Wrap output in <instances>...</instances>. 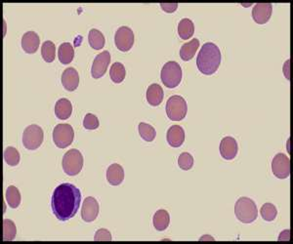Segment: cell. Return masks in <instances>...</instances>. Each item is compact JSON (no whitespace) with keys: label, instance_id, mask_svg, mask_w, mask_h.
<instances>
[{"label":"cell","instance_id":"obj_28","mask_svg":"<svg viewBox=\"0 0 293 244\" xmlns=\"http://www.w3.org/2000/svg\"><path fill=\"white\" fill-rule=\"evenodd\" d=\"M41 56L46 63H52L56 57V47L55 44L48 40L45 41L41 46Z\"/></svg>","mask_w":293,"mask_h":244},{"label":"cell","instance_id":"obj_26","mask_svg":"<svg viewBox=\"0 0 293 244\" xmlns=\"http://www.w3.org/2000/svg\"><path fill=\"white\" fill-rule=\"evenodd\" d=\"M126 76V71L124 65L121 63L116 62L115 64L111 66L110 69V77L115 83H121Z\"/></svg>","mask_w":293,"mask_h":244},{"label":"cell","instance_id":"obj_4","mask_svg":"<svg viewBox=\"0 0 293 244\" xmlns=\"http://www.w3.org/2000/svg\"><path fill=\"white\" fill-rule=\"evenodd\" d=\"M162 83L167 88L173 89L177 87L182 80V68L175 61L167 62L160 73Z\"/></svg>","mask_w":293,"mask_h":244},{"label":"cell","instance_id":"obj_20","mask_svg":"<svg viewBox=\"0 0 293 244\" xmlns=\"http://www.w3.org/2000/svg\"><path fill=\"white\" fill-rule=\"evenodd\" d=\"M72 113H73V106L68 99L63 98L57 101V103L55 104V116H57V118L66 120L72 116Z\"/></svg>","mask_w":293,"mask_h":244},{"label":"cell","instance_id":"obj_5","mask_svg":"<svg viewBox=\"0 0 293 244\" xmlns=\"http://www.w3.org/2000/svg\"><path fill=\"white\" fill-rule=\"evenodd\" d=\"M166 110V115L170 120L181 121L187 116L188 106L183 97L175 95L167 100Z\"/></svg>","mask_w":293,"mask_h":244},{"label":"cell","instance_id":"obj_21","mask_svg":"<svg viewBox=\"0 0 293 244\" xmlns=\"http://www.w3.org/2000/svg\"><path fill=\"white\" fill-rule=\"evenodd\" d=\"M200 47V41L199 39H193L188 43H185L182 45L180 49V57L183 61L188 62L193 58L196 53Z\"/></svg>","mask_w":293,"mask_h":244},{"label":"cell","instance_id":"obj_25","mask_svg":"<svg viewBox=\"0 0 293 244\" xmlns=\"http://www.w3.org/2000/svg\"><path fill=\"white\" fill-rule=\"evenodd\" d=\"M90 46L95 50L103 49L106 43V39L102 32L96 28H92L88 34Z\"/></svg>","mask_w":293,"mask_h":244},{"label":"cell","instance_id":"obj_23","mask_svg":"<svg viewBox=\"0 0 293 244\" xmlns=\"http://www.w3.org/2000/svg\"><path fill=\"white\" fill-rule=\"evenodd\" d=\"M59 61L63 64H71L75 57V49L71 43L64 42L62 43L58 50Z\"/></svg>","mask_w":293,"mask_h":244},{"label":"cell","instance_id":"obj_34","mask_svg":"<svg viewBox=\"0 0 293 244\" xmlns=\"http://www.w3.org/2000/svg\"><path fill=\"white\" fill-rule=\"evenodd\" d=\"M99 125H100L99 119L95 115L87 114L84 117V120H83L84 128L87 130H95L99 127Z\"/></svg>","mask_w":293,"mask_h":244},{"label":"cell","instance_id":"obj_12","mask_svg":"<svg viewBox=\"0 0 293 244\" xmlns=\"http://www.w3.org/2000/svg\"><path fill=\"white\" fill-rule=\"evenodd\" d=\"M99 210L100 207L98 201L92 196L86 197L83 201V205L81 209V218L86 223H91L98 217Z\"/></svg>","mask_w":293,"mask_h":244},{"label":"cell","instance_id":"obj_24","mask_svg":"<svg viewBox=\"0 0 293 244\" xmlns=\"http://www.w3.org/2000/svg\"><path fill=\"white\" fill-rule=\"evenodd\" d=\"M194 32V25L190 19H183L178 24V34L181 39L187 40L191 39Z\"/></svg>","mask_w":293,"mask_h":244},{"label":"cell","instance_id":"obj_35","mask_svg":"<svg viewBox=\"0 0 293 244\" xmlns=\"http://www.w3.org/2000/svg\"><path fill=\"white\" fill-rule=\"evenodd\" d=\"M112 238V234L111 232L106 230V229H100L96 231L95 236H94V240L95 241H111Z\"/></svg>","mask_w":293,"mask_h":244},{"label":"cell","instance_id":"obj_3","mask_svg":"<svg viewBox=\"0 0 293 244\" xmlns=\"http://www.w3.org/2000/svg\"><path fill=\"white\" fill-rule=\"evenodd\" d=\"M236 217L243 224L253 223L258 217V210L254 201L249 197H241L235 204Z\"/></svg>","mask_w":293,"mask_h":244},{"label":"cell","instance_id":"obj_11","mask_svg":"<svg viewBox=\"0 0 293 244\" xmlns=\"http://www.w3.org/2000/svg\"><path fill=\"white\" fill-rule=\"evenodd\" d=\"M111 63V54L109 51H103L96 56L91 68V75L95 79L104 77L107 73L108 66Z\"/></svg>","mask_w":293,"mask_h":244},{"label":"cell","instance_id":"obj_1","mask_svg":"<svg viewBox=\"0 0 293 244\" xmlns=\"http://www.w3.org/2000/svg\"><path fill=\"white\" fill-rule=\"evenodd\" d=\"M80 202V191L73 184L64 183L58 186L53 193L52 210L59 221H69L77 215Z\"/></svg>","mask_w":293,"mask_h":244},{"label":"cell","instance_id":"obj_31","mask_svg":"<svg viewBox=\"0 0 293 244\" xmlns=\"http://www.w3.org/2000/svg\"><path fill=\"white\" fill-rule=\"evenodd\" d=\"M21 156L19 152L13 148V147H8L4 151V160L5 162L10 165V166H17L20 163Z\"/></svg>","mask_w":293,"mask_h":244},{"label":"cell","instance_id":"obj_13","mask_svg":"<svg viewBox=\"0 0 293 244\" xmlns=\"http://www.w3.org/2000/svg\"><path fill=\"white\" fill-rule=\"evenodd\" d=\"M273 12L271 3H257L252 9V18L256 24L264 25L269 22Z\"/></svg>","mask_w":293,"mask_h":244},{"label":"cell","instance_id":"obj_32","mask_svg":"<svg viewBox=\"0 0 293 244\" xmlns=\"http://www.w3.org/2000/svg\"><path fill=\"white\" fill-rule=\"evenodd\" d=\"M260 213H261L262 218L264 219L265 221L272 222L277 217L278 210H277L276 206L274 205L273 203H265L264 205L261 207Z\"/></svg>","mask_w":293,"mask_h":244},{"label":"cell","instance_id":"obj_19","mask_svg":"<svg viewBox=\"0 0 293 244\" xmlns=\"http://www.w3.org/2000/svg\"><path fill=\"white\" fill-rule=\"evenodd\" d=\"M107 180L112 186H119L124 180V170L117 163L112 164L107 170Z\"/></svg>","mask_w":293,"mask_h":244},{"label":"cell","instance_id":"obj_27","mask_svg":"<svg viewBox=\"0 0 293 244\" xmlns=\"http://www.w3.org/2000/svg\"><path fill=\"white\" fill-rule=\"evenodd\" d=\"M6 201L11 208H18L21 203V193L15 186H9L6 190Z\"/></svg>","mask_w":293,"mask_h":244},{"label":"cell","instance_id":"obj_30","mask_svg":"<svg viewBox=\"0 0 293 244\" xmlns=\"http://www.w3.org/2000/svg\"><path fill=\"white\" fill-rule=\"evenodd\" d=\"M138 131L141 138L146 142H153L156 136V131L152 125L141 122L138 126Z\"/></svg>","mask_w":293,"mask_h":244},{"label":"cell","instance_id":"obj_14","mask_svg":"<svg viewBox=\"0 0 293 244\" xmlns=\"http://www.w3.org/2000/svg\"><path fill=\"white\" fill-rule=\"evenodd\" d=\"M220 154L226 160H233L239 152V146L235 138L225 137L220 143Z\"/></svg>","mask_w":293,"mask_h":244},{"label":"cell","instance_id":"obj_22","mask_svg":"<svg viewBox=\"0 0 293 244\" xmlns=\"http://www.w3.org/2000/svg\"><path fill=\"white\" fill-rule=\"evenodd\" d=\"M153 223L156 231H166L170 223V216L168 212L164 209L157 210L153 216Z\"/></svg>","mask_w":293,"mask_h":244},{"label":"cell","instance_id":"obj_2","mask_svg":"<svg viewBox=\"0 0 293 244\" xmlns=\"http://www.w3.org/2000/svg\"><path fill=\"white\" fill-rule=\"evenodd\" d=\"M221 52L216 44L207 42L203 45L197 58L199 71L205 76L215 74L221 64Z\"/></svg>","mask_w":293,"mask_h":244},{"label":"cell","instance_id":"obj_9","mask_svg":"<svg viewBox=\"0 0 293 244\" xmlns=\"http://www.w3.org/2000/svg\"><path fill=\"white\" fill-rule=\"evenodd\" d=\"M115 46L121 52H128L134 45V33L128 26H121L115 32Z\"/></svg>","mask_w":293,"mask_h":244},{"label":"cell","instance_id":"obj_36","mask_svg":"<svg viewBox=\"0 0 293 244\" xmlns=\"http://www.w3.org/2000/svg\"><path fill=\"white\" fill-rule=\"evenodd\" d=\"M160 7L166 13H173L177 10L178 4L177 3H161Z\"/></svg>","mask_w":293,"mask_h":244},{"label":"cell","instance_id":"obj_16","mask_svg":"<svg viewBox=\"0 0 293 244\" xmlns=\"http://www.w3.org/2000/svg\"><path fill=\"white\" fill-rule=\"evenodd\" d=\"M166 140L172 148H180L185 142L184 129L179 125L171 126L167 131Z\"/></svg>","mask_w":293,"mask_h":244},{"label":"cell","instance_id":"obj_6","mask_svg":"<svg viewBox=\"0 0 293 244\" xmlns=\"http://www.w3.org/2000/svg\"><path fill=\"white\" fill-rule=\"evenodd\" d=\"M62 165L67 175L76 176L80 173L83 167V156L78 150H70L64 154Z\"/></svg>","mask_w":293,"mask_h":244},{"label":"cell","instance_id":"obj_29","mask_svg":"<svg viewBox=\"0 0 293 244\" xmlns=\"http://www.w3.org/2000/svg\"><path fill=\"white\" fill-rule=\"evenodd\" d=\"M17 229L16 225L11 220L4 219L3 220V240L4 241H12L16 237Z\"/></svg>","mask_w":293,"mask_h":244},{"label":"cell","instance_id":"obj_7","mask_svg":"<svg viewBox=\"0 0 293 244\" xmlns=\"http://www.w3.org/2000/svg\"><path fill=\"white\" fill-rule=\"evenodd\" d=\"M53 141L59 149H66L75 139V131L70 124H58L53 130Z\"/></svg>","mask_w":293,"mask_h":244},{"label":"cell","instance_id":"obj_10","mask_svg":"<svg viewBox=\"0 0 293 244\" xmlns=\"http://www.w3.org/2000/svg\"><path fill=\"white\" fill-rule=\"evenodd\" d=\"M273 174L279 179H286L290 175V159L284 154H278L272 161Z\"/></svg>","mask_w":293,"mask_h":244},{"label":"cell","instance_id":"obj_18","mask_svg":"<svg viewBox=\"0 0 293 244\" xmlns=\"http://www.w3.org/2000/svg\"><path fill=\"white\" fill-rule=\"evenodd\" d=\"M165 94L161 86L159 84H152L149 86L146 93V98L148 103H150L152 107H157L162 103Z\"/></svg>","mask_w":293,"mask_h":244},{"label":"cell","instance_id":"obj_15","mask_svg":"<svg viewBox=\"0 0 293 244\" xmlns=\"http://www.w3.org/2000/svg\"><path fill=\"white\" fill-rule=\"evenodd\" d=\"M62 84L67 91L73 92L77 90L79 84V76L76 68L69 67L64 69L62 75Z\"/></svg>","mask_w":293,"mask_h":244},{"label":"cell","instance_id":"obj_17","mask_svg":"<svg viewBox=\"0 0 293 244\" xmlns=\"http://www.w3.org/2000/svg\"><path fill=\"white\" fill-rule=\"evenodd\" d=\"M40 43V39L37 32L35 31H27L26 32L21 41L22 48L26 54H35L38 51Z\"/></svg>","mask_w":293,"mask_h":244},{"label":"cell","instance_id":"obj_33","mask_svg":"<svg viewBox=\"0 0 293 244\" xmlns=\"http://www.w3.org/2000/svg\"><path fill=\"white\" fill-rule=\"evenodd\" d=\"M179 167L182 170L188 171L193 166V157L189 153H183L180 154L178 158Z\"/></svg>","mask_w":293,"mask_h":244},{"label":"cell","instance_id":"obj_8","mask_svg":"<svg viewBox=\"0 0 293 244\" xmlns=\"http://www.w3.org/2000/svg\"><path fill=\"white\" fill-rule=\"evenodd\" d=\"M43 138L42 128L37 124H32L27 126L23 133V145L26 150L35 151L42 145Z\"/></svg>","mask_w":293,"mask_h":244}]
</instances>
